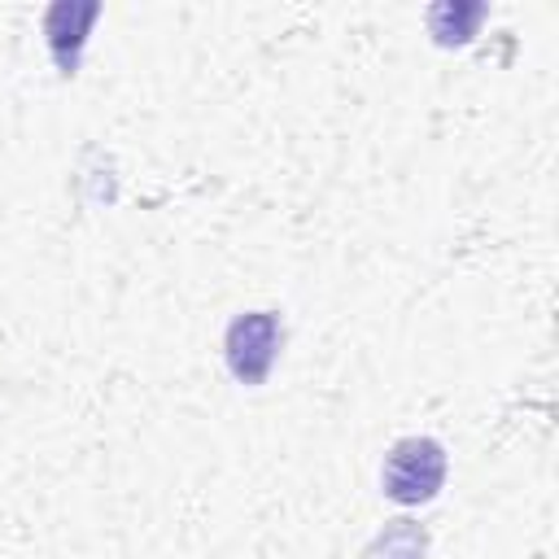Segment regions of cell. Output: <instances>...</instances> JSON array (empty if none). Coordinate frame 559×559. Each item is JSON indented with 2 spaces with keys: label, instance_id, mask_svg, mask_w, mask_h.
<instances>
[{
  "label": "cell",
  "instance_id": "6da1fadb",
  "mask_svg": "<svg viewBox=\"0 0 559 559\" xmlns=\"http://www.w3.org/2000/svg\"><path fill=\"white\" fill-rule=\"evenodd\" d=\"M445 480V450L432 437H406L384 459V493L393 502H428Z\"/></svg>",
  "mask_w": 559,
  "mask_h": 559
},
{
  "label": "cell",
  "instance_id": "3957f363",
  "mask_svg": "<svg viewBox=\"0 0 559 559\" xmlns=\"http://www.w3.org/2000/svg\"><path fill=\"white\" fill-rule=\"evenodd\" d=\"M100 4H52L48 17H44V31H48V44H52V57L57 66L70 74L74 61H79V48H83V35L87 26L96 22Z\"/></svg>",
  "mask_w": 559,
  "mask_h": 559
},
{
  "label": "cell",
  "instance_id": "7a4b0ae2",
  "mask_svg": "<svg viewBox=\"0 0 559 559\" xmlns=\"http://www.w3.org/2000/svg\"><path fill=\"white\" fill-rule=\"evenodd\" d=\"M275 349H280V319L266 314V310L240 314L227 328V367L245 384H262L266 380V371L275 362Z\"/></svg>",
  "mask_w": 559,
  "mask_h": 559
},
{
  "label": "cell",
  "instance_id": "277c9868",
  "mask_svg": "<svg viewBox=\"0 0 559 559\" xmlns=\"http://www.w3.org/2000/svg\"><path fill=\"white\" fill-rule=\"evenodd\" d=\"M485 17V4H437L428 13V26L441 44H463L476 35V22Z\"/></svg>",
  "mask_w": 559,
  "mask_h": 559
}]
</instances>
